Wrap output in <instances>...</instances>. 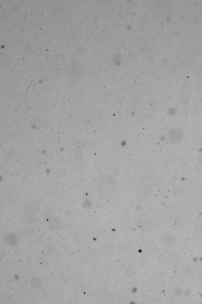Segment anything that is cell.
Listing matches in <instances>:
<instances>
[{
	"mask_svg": "<svg viewBox=\"0 0 202 304\" xmlns=\"http://www.w3.org/2000/svg\"><path fill=\"white\" fill-rule=\"evenodd\" d=\"M183 135L182 131L179 127H175L170 130L169 138L173 143H177L182 139Z\"/></svg>",
	"mask_w": 202,
	"mask_h": 304,
	"instance_id": "1",
	"label": "cell"
},
{
	"mask_svg": "<svg viewBox=\"0 0 202 304\" xmlns=\"http://www.w3.org/2000/svg\"><path fill=\"white\" fill-rule=\"evenodd\" d=\"M62 221L59 217H55L51 219L48 225L49 229L51 230H57L61 227Z\"/></svg>",
	"mask_w": 202,
	"mask_h": 304,
	"instance_id": "2",
	"label": "cell"
},
{
	"mask_svg": "<svg viewBox=\"0 0 202 304\" xmlns=\"http://www.w3.org/2000/svg\"><path fill=\"white\" fill-rule=\"evenodd\" d=\"M4 240L7 244L12 246L16 245L18 242V237L13 233H8L6 234Z\"/></svg>",
	"mask_w": 202,
	"mask_h": 304,
	"instance_id": "3",
	"label": "cell"
},
{
	"mask_svg": "<svg viewBox=\"0 0 202 304\" xmlns=\"http://www.w3.org/2000/svg\"><path fill=\"white\" fill-rule=\"evenodd\" d=\"M163 241L167 245H172L175 242V239L173 235L169 234H166L163 237Z\"/></svg>",
	"mask_w": 202,
	"mask_h": 304,
	"instance_id": "4",
	"label": "cell"
},
{
	"mask_svg": "<svg viewBox=\"0 0 202 304\" xmlns=\"http://www.w3.org/2000/svg\"><path fill=\"white\" fill-rule=\"evenodd\" d=\"M30 284L31 286L35 288H38L40 286L41 282L39 278L36 277H34L31 279L30 281Z\"/></svg>",
	"mask_w": 202,
	"mask_h": 304,
	"instance_id": "5",
	"label": "cell"
},
{
	"mask_svg": "<svg viewBox=\"0 0 202 304\" xmlns=\"http://www.w3.org/2000/svg\"><path fill=\"white\" fill-rule=\"evenodd\" d=\"M189 101V99L188 96H185V95L182 96L181 98H180V102L181 103V104H183V105L188 104Z\"/></svg>",
	"mask_w": 202,
	"mask_h": 304,
	"instance_id": "6",
	"label": "cell"
},
{
	"mask_svg": "<svg viewBox=\"0 0 202 304\" xmlns=\"http://www.w3.org/2000/svg\"><path fill=\"white\" fill-rule=\"evenodd\" d=\"M183 293V290L180 288L177 287L174 290V293L175 295L177 297H180L182 295Z\"/></svg>",
	"mask_w": 202,
	"mask_h": 304,
	"instance_id": "7",
	"label": "cell"
},
{
	"mask_svg": "<svg viewBox=\"0 0 202 304\" xmlns=\"http://www.w3.org/2000/svg\"><path fill=\"white\" fill-rule=\"evenodd\" d=\"M83 206H84L85 208H88L90 207V206H91V203H90V202H89V201L86 200L84 203Z\"/></svg>",
	"mask_w": 202,
	"mask_h": 304,
	"instance_id": "8",
	"label": "cell"
},
{
	"mask_svg": "<svg viewBox=\"0 0 202 304\" xmlns=\"http://www.w3.org/2000/svg\"><path fill=\"white\" fill-rule=\"evenodd\" d=\"M198 162L202 166V154L201 155L198 157Z\"/></svg>",
	"mask_w": 202,
	"mask_h": 304,
	"instance_id": "9",
	"label": "cell"
}]
</instances>
